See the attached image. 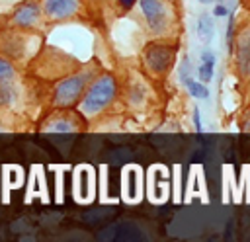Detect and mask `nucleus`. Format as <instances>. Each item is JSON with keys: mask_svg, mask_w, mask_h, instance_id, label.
Instances as JSON below:
<instances>
[{"mask_svg": "<svg viewBox=\"0 0 250 242\" xmlns=\"http://www.w3.org/2000/svg\"><path fill=\"white\" fill-rule=\"evenodd\" d=\"M115 90H117V84H115L113 76H109V74L100 76L96 82L90 84L88 92L84 94V98L80 101V111L84 115H96L115 98Z\"/></svg>", "mask_w": 250, "mask_h": 242, "instance_id": "nucleus-1", "label": "nucleus"}, {"mask_svg": "<svg viewBox=\"0 0 250 242\" xmlns=\"http://www.w3.org/2000/svg\"><path fill=\"white\" fill-rule=\"evenodd\" d=\"M86 82H88V74H74L59 82L55 88V103L61 107L72 105L86 88Z\"/></svg>", "mask_w": 250, "mask_h": 242, "instance_id": "nucleus-2", "label": "nucleus"}, {"mask_svg": "<svg viewBox=\"0 0 250 242\" xmlns=\"http://www.w3.org/2000/svg\"><path fill=\"white\" fill-rule=\"evenodd\" d=\"M143 16L154 33H162L166 27V4L162 0H139Z\"/></svg>", "mask_w": 250, "mask_h": 242, "instance_id": "nucleus-3", "label": "nucleus"}, {"mask_svg": "<svg viewBox=\"0 0 250 242\" xmlns=\"http://www.w3.org/2000/svg\"><path fill=\"white\" fill-rule=\"evenodd\" d=\"M41 10L49 20H64L76 14L78 0H43Z\"/></svg>", "mask_w": 250, "mask_h": 242, "instance_id": "nucleus-4", "label": "nucleus"}, {"mask_svg": "<svg viewBox=\"0 0 250 242\" xmlns=\"http://www.w3.org/2000/svg\"><path fill=\"white\" fill-rule=\"evenodd\" d=\"M172 57H174V51L164 45H150V47H146V53H145L146 64L154 72H164L170 66Z\"/></svg>", "mask_w": 250, "mask_h": 242, "instance_id": "nucleus-5", "label": "nucleus"}, {"mask_svg": "<svg viewBox=\"0 0 250 242\" xmlns=\"http://www.w3.org/2000/svg\"><path fill=\"white\" fill-rule=\"evenodd\" d=\"M39 16H41L39 4L33 2V0H29V2H23V4H20V6L16 8V12H14V16H12V21H14L18 27L27 29V27L37 25Z\"/></svg>", "mask_w": 250, "mask_h": 242, "instance_id": "nucleus-6", "label": "nucleus"}, {"mask_svg": "<svg viewBox=\"0 0 250 242\" xmlns=\"http://www.w3.org/2000/svg\"><path fill=\"white\" fill-rule=\"evenodd\" d=\"M139 168L137 166H129L127 170H123V197L129 203L139 201L141 197V183H139Z\"/></svg>", "mask_w": 250, "mask_h": 242, "instance_id": "nucleus-7", "label": "nucleus"}, {"mask_svg": "<svg viewBox=\"0 0 250 242\" xmlns=\"http://www.w3.org/2000/svg\"><path fill=\"white\" fill-rule=\"evenodd\" d=\"M215 53L211 51V49H205L203 53H201V64H199V68H197V76H199V80L205 84V82H211V78H213V72H215Z\"/></svg>", "mask_w": 250, "mask_h": 242, "instance_id": "nucleus-8", "label": "nucleus"}, {"mask_svg": "<svg viewBox=\"0 0 250 242\" xmlns=\"http://www.w3.org/2000/svg\"><path fill=\"white\" fill-rule=\"evenodd\" d=\"M92 193V185H90V170L82 168L80 172H76V197H80L82 201H88Z\"/></svg>", "mask_w": 250, "mask_h": 242, "instance_id": "nucleus-9", "label": "nucleus"}, {"mask_svg": "<svg viewBox=\"0 0 250 242\" xmlns=\"http://www.w3.org/2000/svg\"><path fill=\"white\" fill-rule=\"evenodd\" d=\"M197 35L205 43H209L213 39V35H215V21H213V18L209 14H201L199 16V20H197Z\"/></svg>", "mask_w": 250, "mask_h": 242, "instance_id": "nucleus-10", "label": "nucleus"}, {"mask_svg": "<svg viewBox=\"0 0 250 242\" xmlns=\"http://www.w3.org/2000/svg\"><path fill=\"white\" fill-rule=\"evenodd\" d=\"M16 98H18V92H16L14 80L0 84V107H12Z\"/></svg>", "mask_w": 250, "mask_h": 242, "instance_id": "nucleus-11", "label": "nucleus"}, {"mask_svg": "<svg viewBox=\"0 0 250 242\" xmlns=\"http://www.w3.org/2000/svg\"><path fill=\"white\" fill-rule=\"evenodd\" d=\"M184 86L188 88V92H189V96L191 98H195V100H207L209 98V90H207V86L199 80H193V78H188L186 82H184Z\"/></svg>", "mask_w": 250, "mask_h": 242, "instance_id": "nucleus-12", "label": "nucleus"}, {"mask_svg": "<svg viewBox=\"0 0 250 242\" xmlns=\"http://www.w3.org/2000/svg\"><path fill=\"white\" fill-rule=\"evenodd\" d=\"M14 78H16V68H14V64H12L10 60H6V59L0 57V84L12 82Z\"/></svg>", "mask_w": 250, "mask_h": 242, "instance_id": "nucleus-13", "label": "nucleus"}, {"mask_svg": "<svg viewBox=\"0 0 250 242\" xmlns=\"http://www.w3.org/2000/svg\"><path fill=\"white\" fill-rule=\"evenodd\" d=\"M74 129V125L70 123V121H66V119H61V121H53V123H49L47 125V131H72Z\"/></svg>", "mask_w": 250, "mask_h": 242, "instance_id": "nucleus-14", "label": "nucleus"}, {"mask_svg": "<svg viewBox=\"0 0 250 242\" xmlns=\"http://www.w3.org/2000/svg\"><path fill=\"white\" fill-rule=\"evenodd\" d=\"M178 74H180V80H182V82H186L188 78H191V62H189V59H188V57H184V59H182V64H180Z\"/></svg>", "mask_w": 250, "mask_h": 242, "instance_id": "nucleus-15", "label": "nucleus"}, {"mask_svg": "<svg viewBox=\"0 0 250 242\" xmlns=\"http://www.w3.org/2000/svg\"><path fill=\"white\" fill-rule=\"evenodd\" d=\"M232 25H234V14L229 12V27H227V45L232 49Z\"/></svg>", "mask_w": 250, "mask_h": 242, "instance_id": "nucleus-16", "label": "nucleus"}, {"mask_svg": "<svg viewBox=\"0 0 250 242\" xmlns=\"http://www.w3.org/2000/svg\"><path fill=\"white\" fill-rule=\"evenodd\" d=\"M213 16H217V18H221V16H229V10H227V6H225L223 2H219V4L213 8Z\"/></svg>", "mask_w": 250, "mask_h": 242, "instance_id": "nucleus-17", "label": "nucleus"}, {"mask_svg": "<svg viewBox=\"0 0 250 242\" xmlns=\"http://www.w3.org/2000/svg\"><path fill=\"white\" fill-rule=\"evenodd\" d=\"M193 123H195V129L201 133V131H203V127H201V117H199V109H197V107L193 109Z\"/></svg>", "mask_w": 250, "mask_h": 242, "instance_id": "nucleus-18", "label": "nucleus"}, {"mask_svg": "<svg viewBox=\"0 0 250 242\" xmlns=\"http://www.w3.org/2000/svg\"><path fill=\"white\" fill-rule=\"evenodd\" d=\"M119 2H121V6H123V8H131L137 0H119Z\"/></svg>", "mask_w": 250, "mask_h": 242, "instance_id": "nucleus-19", "label": "nucleus"}, {"mask_svg": "<svg viewBox=\"0 0 250 242\" xmlns=\"http://www.w3.org/2000/svg\"><path fill=\"white\" fill-rule=\"evenodd\" d=\"M199 2H209V0H199Z\"/></svg>", "mask_w": 250, "mask_h": 242, "instance_id": "nucleus-20", "label": "nucleus"}]
</instances>
